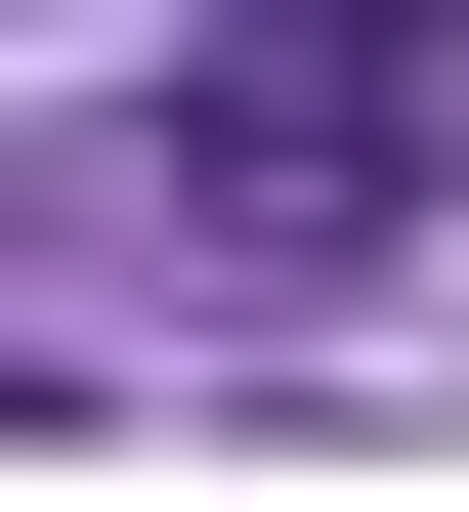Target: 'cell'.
I'll use <instances>...</instances> for the list:
<instances>
[{"label": "cell", "mask_w": 469, "mask_h": 512, "mask_svg": "<svg viewBox=\"0 0 469 512\" xmlns=\"http://www.w3.org/2000/svg\"><path fill=\"white\" fill-rule=\"evenodd\" d=\"M256 43H299V86H384V128L469 171V0H256Z\"/></svg>", "instance_id": "obj_2"}, {"label": "cell", "mask_w": 469, "mask_h": 512, "mask_svg": "<svg viewBox=\"0 0 469 512\" xmlns=\"http://www.w3.org/2000/svg\"><path fill=\"white\" fill-rule=\"evenodd\" d=\"M171 214H214V256H299V299H342V256L427 214V128H384V86H299V43H256V0H214V86H171Z\"/></svg>", "instance_id": "obj_1"}]
</instances>
